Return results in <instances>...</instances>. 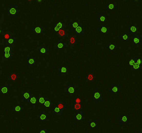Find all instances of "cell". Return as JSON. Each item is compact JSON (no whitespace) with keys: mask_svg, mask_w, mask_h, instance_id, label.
Returning <instances> with one entry per match:
<instances>
[{"mask_svg":"<svg viewBox=\"0 0 142 133\" xmlns=\"http://www.w3.org/2000/svg\"><path fill=\"white\" fill-rule=\"evenodd\" d=\"M8 15L14 18L18 17V6L17 4H12L9 6Z\"/></svg>","mask_w":142,"mask_h":133,"instance_id":"obj_1","label":"cell"},{"mask_svg":"<svg viewBox=\"0 0 142 133\" xmlns=\"http://www.w3.org/2000/svg\"><path fill=\"white\" fill-rule=\"evenodd\" d=\"M92 94H93V101L94 103H101V102H103V94L101 92H99L98 90L93 89Z\"/></svg>","mask_w":142,"mask_h":133,"instance_id":"obj_2","label":"cell"},{"mask_svg":"<svg viewBox=\"0 0 142 133\" xmlns=\"http://www.w3.org/2000/svg\"><path fill=\"white\" fill-rule=\"evenodd\" d=\"M30 29L35 33V35L36 36H40L41 32H42L45 30V27L42 26H30Z\"/></svg>","mask_w":142,"mask_h":133,"instance_id":"obj_3","label":"cell"},{"mask_svg":"<svg viewBox=\"0 0 142 133\" xmlns=\"http://www.w3.org/2000/svg\"><path fill=\"white\" fill-rule=\"evenodd\" d=\"M99 128V119H94V120L89 121L88 128L90 130H95Z\"/></svg>","mask_w":142,"mask_h":133,"instance_id":"obj_4","label":"cell"},{"mask_svg":"<svg viewBox=\"0 0 142 133\" xmlns=\"http://www.w3.org/2000/svg\"><path fill=\"white\" fill-rule=\"evenodd\" d=\"M121 86L117 83H112L111 85V94H119Z\"/></svg>","mask_w":142,"mask_h":133,"instance_id":"obj_5","label":"cell"},{"mask_svg":"<svg viewBox=\"0 0 142 133\" xmlns=\"http://www.w3.org/2000/svg\"><path fill=\"white\" fill-rule=\"evenodd\" d=\"M74 32H75V35L76 36V35H78V36H83L85 34V28H84V26H79L78 27H77L75 29Z\"/></svg>","mask_w":142,"mask_h":133,"instance_id":"obj_6","label":"cell"},{"mask_svg":"<svg viewBox=\"0 0 142 133\" xmlns=\"http://www.w3.org/2000/svg\"><path fill=\"white\" fill-rule=\"evenodd\" d=\"M26 66L28 67L36 66V59L33 57H28L26 59Z\"/></svg>","mask_w":142,"mask_h":133,"instance_id":"obj_7","label":"cell"},{"mask_svg":"<svg viewBox=\"0 0 142 133\" xmlns=\"http://www.w3.org/2000/svg\"><path fill=\"white\" fill-rule=\"evenodd\" d=\"M138 29H139L138 26H131L128 28V32L129 33L130 35H132V37H134V36L138 35Z\"/></svg>","mask_w":142,"mask_h":133,"instance_id":"obj_8","label":"cell"},{"mask_svg":"<svg viewBox=\"0 0 142 133\" xmlns=\"http://www.w3.org/2000/svg\"><path fill=\"white\" fill-rule=\"evenodd\" d=\"M97 20L99 22L102 23H107V15L106 13H98L97 14Z\"/></svg>","mask_w":142,"mask_h":133,"instance_id":"obj_9","label":"cell"},{"mask_svg":"<svg viewBox=\"0 0 142 133\" xmlns=\"http://www.w3.org/2000/svg\"><path fill=\"white\" fill-rule=\"evenodd\" d=\"M75 118L77 121H81L84 120L85 119V112L84 111H77L76 112L75 114Z\"/></svg>","mask_w":142,"mask_h":133,"instance_id":"obj_10","label":"cell"},{"mask_svg":"<svg viewBox=\"0 0 142 133\" xmlns=\"http://www.w3.org/2000/svg\"><path fill=\"white\" fill-rule=\"evenodd\" d=\"M58 76H59L65 77V76H67V69L65 66L60 67L58 69Z\"/></svg>","mask_w":142,"mask_h":133,"instance_id":"obj_11","label":"cell"},{"mask_svg":"<svg viewBox=\"0 0 142 133\" xmlns=\"http://www.w3.org/2000/svg\"><path fill=\"white\" fill-rule=\"evenodd\" d=\"M129 117L130 116H128V115H122V116H121L120 121H120L119 122L120 125H129Z\"/></svg>","mask_w":142,"mask_h":133,"instance_id":"obj_12","label":"cell"},{"mask_svg":"<svg viewBox=\"0 0 142 133\" xmlns=\"http://www.w3.org/2000/svg\"><path fill=\"white\" fill-rule=\"evenodd\" d=\"M76 87V85L75 84H67V92L69 94H75Z\"/></svg>","mask_w":142,"mask_h":133,"instance_id":"obj_13","label":"cell"},{"mask_svg":"<svg viewBox=\"0 0 142 133\" xmlns=\"http://www.w3.org/2000/svg\"><path fill=\"white\" fill-rule=\"evenodd\" d=\"M31 97V94L29 92H24L22 94V101L24 103H29V99Z\"/></svg>","mask_w":142,"mask_h":133,"instance_id":"obj_14","label":"cell"},{"mask_svg":"<svg viewBox=\"0 0 142 133\" xmlns=\"http://www.w3.org/2000/svg\"><path fill=\"white\" fill-rule=\"evenodd\" d=\"M9 87H10V85H9V83H7V82L4 84V85H1V87H0L1 92L2 94H9Z\"/></svg>","mask_w":142,"mask_h":133,"instance_id":"obj_15","label":"cell"},{"mask_svg":"<svg viewBox=\"0 0 142 133\" xmlns=\"http://www.w3.org/2000/svg\"><path fill=\"white\" fill-rule=\"evenodd\" d=\"M3 44L4 45V53H9V52H13L14 53V47L12 44H9L3 42Z\"/></svg>","mask_w":142,"mask_h":133,"instance_id":"obj_16","label":"cell"},{"mask_svg":"<svg viewBox=\"0 0 142 133\" xmlns=\"http://www.w3.org/2000/svg\"><path fill=\"white\" fill-rule=\"evenodd\" d=\"M132 42L134 44H142V35H136L133 37V39H132Z\"/></svg>","mask_w":142,"mask_h":133,"instance_id":"obj_17","label":"cell"},{"mask_svg":"<svg viewBox=\"0 0 142 133\" xmlns=\"http://www.w3.org/2000/svg\"><path fill=\"white\" fill-rule=\"evenodd\" d=\"M53 116H61L62 115V111L60 110L58 107H53V112H52Z\"/></svg>","mask_w":142,"mask_h":133,"instance_id":"obj_18","label":"cell"},{"mask_svg":"<svg viewBox=\"0 0 142 133\" xmlns=\"http://www.w3.org/2000/svg\"><path fill=\"white\" fill-rule=\"evenodd\" d=\"M106 49L108 50H110V53L113 54L114 53L115 51H116V45L115 44H107L106 47H105Z\"/></svg>","mask_w":142,"mask_h":133,"instance_id":"obj_19","label":"cell"},{"mask_svg":"<svg viewBox=\"0 0 142 133\" xmlns=\"http://www.w3.org/2000/svg\"><path fill=\"white\" fill-rule=\"evenodd\" d=\"M57 107H58L60 110H62V112L63 111L65 112L67 110V103L65 102H63V101H59L58 103V106Z\"/></svg>","mask_w":142,"mask_h":133,"instance_id":"obj_20","label":"cell"},{"mask_svg":"<svg viewBox=\"0 0 142 133\" xmlns=\"http://www.w3.org/2000/svg\"><path fill=\"white\" fill-rule=\"evenodd\" d=\"M67 44H76V35H71L69 36L68 38L66 40Z\"/></svg>","mask_w":142,"mask_h":133,"instance_id":"obj_21","label":"cell"},{"mask_svg":"<svg viewBox=\"0 0 142 133\" xmlns=\"http://www.w3.org/2000/svg\"><path fill=\"white\" fill-rule=\"evenodd\" d=\"M9 79L10 81H17L18 79V73L16 72H12L9 75Z\"/></svg>","mask_w":142,"mask_h":133,"instance_id":"obj_22","label":"cell"},{"mask_svg":"<svg viewBox=\"0 0 142 133\" xmlns=\"http://www.w3.org/2000/svg\"><path fill=\"white\" fill-rule=\"evenodd\" d=\"M39 51H40V53H42V54H44V53H48L50 51H49L48 49L46 48V47L44 46V44H41L40 45V49H39Z\"/></svg>","mask_w":142,"mask_h":133,"instance_id":"obj_23","label":"cell"},{"mask_svg":"<svg viewBox=\"0 0 142 133\" xmlns=\"http://www.w3.org/2000/svg\"><path fill=\"white\" fill-rule=\"evenodd\" d=\"M130 36V33L128 32V31H126L124 33V35H119V39L120 40H129Z\"/></svg>","mask_w":142,"mask_h":133,"instance_id":"obj_24","label":"cell"},{"mask_svg":"<svg viewBox=\"0 0 142 133\" xmlns=\"http://www.w3.org/2000/svg\"><path fill=\"white\" fill-rule=\"evenodd\" d=\"M40 120L42 121H48L49 120V116L47 115V114H45V112L42 110V111L40 112Z\"/></svg>","mask_w":142,"mask_h":133,"instance_id":"obj_25","label":"cell"},{"mask_svg":"<svg viewBox=\"0 0 142 133\" xmlns=\"http://www.w3.org/2000/svg\"><path fill=\"white\" fill-rule=\"evenodd\" d=\"M81 108V105L80 103H74L71 105V110H72L73 111H74V112L79 111Z\"/></svg>","mask_w":142,"mask_h":133,"instance_id":"obj_26","label":"cell"},{"mask_svg":"<svg viewBox=\"0 0 142 133\" xmlns=\"http://www.w3.org/2000/svg\"><path fill=\"white\" fill-rule=\"evenodd\" d=\"M98 31L101 32L102 35H106L108 34V29L105 26H99Z\"/></svg>","mask_w":142,"mask_h":133,"instance_id":"obj_27","label":"cell"},{"mask_svg":"<svg viewBox=\"0 0 142 133\" xmlns=\"http://www.w3.org/2000/svg\"><path fill=\"white\" fill-rule=\"evenodd\" d=\"M36 102H37V99L35 97H34V96H31L30 99H29V103H30V107H32L33 108L35 107Z\"/></svg>","mask_w":142,"mask_h":133,"instance_id":"obj_28","label":"cell"},{"mask_svg":"<svg viewBox=\"0 0 142 133\" xmlns=\"http://www.w3.org/2000/svg\"><path fill=\"white\" fill-rule=\"evenodd\" d=\"M81 24V22H71L70 24V26H71V31H74L75 29L80 26Z\"/></svg>","mask_w":142,"mask_h":133,"instance_id":"obj_29","label":"cell"},{"mask_svg":"<svg viewBox=\"0 0 142 133\" xmlns=\"http://www.w3.org/2000/svg\"><path fill=\"white\" fill-rule=\"evenodd\" d=\"M58 48L59 49H66V48H67V45H66V44H64V43L62 42V40H58Z\"/></svg>","mask_w":142,"mask_h":133,"instance_id":"obj_30","label":"cell"},{"mask_svg":"<svg viewBox=\"0 0 142 133\" xmlns=\"http://www.w3.org/2000/svg\"><path fill=\"white\" fill-rule=\"evenodd\" d=\"M47 99H48V97H47V98L40 97V98H38V99H37V102H38V103H40V105L41 107H43L44 103V102L46 101Z\"/></svg>","mask_w":142,"mask_h":133,"instance_id":"obj_31","label":"cell"},{"mask_svg":"<svg viewBox=\"0 0 142 133\" xmlns=\"http://www.w3.org/2000/svg\"><path fill=\"white\" fill-rule=\"evenodd\" d=\"M85 79L89 81H91L94 80V72H90V73L87 74V76H85Z\"/></svg>","mask_w":142,"mask_h":133,"instance_id":"obj_32","label":"cell"},{"mask_svg":"<svg viewBox=\"0 0 142 133\" xmlns=\"http://www.w3.org/2000/svg\"><path fill=\"white\" fill-rule=\"evenodd\" d=\"M3 42L5 43H6V44H12V45H13V42H14V35H10V38H9L8 40H4V41H3Z\"/></svg>","mask_w":142,"mask_h":133,"instance_id":"obj_33","label":"cell"},{"mask_svg":"<svg viewBox=\"0 0 142 133\" xmlns=\"http://www.w3.org/2000/svg\"><path fill=\"white\" fill-rule=\"evenodd\" d=\"M58 36H67L68 33H67V31L64 29H60V31H58Z\"/></svg>","mask_w":142,"mask_h":133,"instance_id":"obj_34","label":"cell"},{"mask_svg":"<svg viewBox=\"0 0 142 133\" xmlns=\"http://www.w3.org/2000/svg\"><path fill=\"white\" fill-rule=\"evenodd\" d=\"M53 105V102H51L49 101V99L46 100V101L44 102V103L43 107H51Z\"/></svg>","mask_w":142,"mask_h":133,"instance_id":"obj_35","label":"cell"},{"mask_svg":"<svg viewBox=\"0 0 142 133\" xmlns=\"http://www.w3.org/2000/svg\"><path fill=\"white\" fill-rule=\"evenodd\" d=\"M132 67H133V68H132L133 71H142V65H139V64L135 63Z\"/></svg>","mask_w":142,"mask_h":133,"instance_id":"obj_36","label":"cell"},{"mask_svg":"<svg viewBox=\"0 0 142 133\" xmlns=\"http://www.w3.org/2000/svg\"><path fill=\"white\" fill-rule=\"evenodd\" d=\"M134 59L135 60V63L139 64V65H142V59L141 58H139V57H138V56H134Z\"/></svg>","mask_w":142,"mask_h":133,"instance_id":"obj_37","label":"cell"},{"mask_svg":"<svg viewBox=\"0 0 142 133\" xmlns=\"http://www.w3.org/2000/svg\"><path fill=\"white\" fill-rule=\"evenodd\" d=\"M116 8V4H108L106 5V9L107 10H112Z\"/></svg>","mask_w":142,"mask_h":133,"instance_id":"obj_38","label":"cell"},{"mask_svg":"<svg viewBox=\"0 0 142 133\" xmlns=\"http://www.w3.org/2000/svg\"><path fill=\"white\" fill-rule=\"evenodd\" d=\"M4 57L6 58H13L15 56L13 52H9V53H4Z\"/></svg>","mask_w":142,"mask_h":133,"instance_id":"obj_39","label":"cell"},{"mask_svg":"<svg viewBox=\"0 0 142 133\" xmlns=\"http://www.w3.org/2000/svg\"><path fill=\"white\" fill-rule=\"evenodd\" d=\"M53 24H55L57 27H58V29L60 30V29H62V28H63V24L62 23V22H54L53 23Z\"/></svg>","mask_w":142,"mask_h":133,"instance_id":"obj_40","label":"cell"},{"mask_svg":"<svg viewBox=\"0 0 142 133\" xmlns=\"http://www.w3.org/2000/svg\"><path fill=\"white\" fill-rule=\"evenodd\" d=\"M135 64V60L134 58H129V67H132Z\"/></svg>","mask_w":142,"mask_h":133,"instance_id":"obj_41","label":"cell"},{"mask_svg":"<svg viewBox=\"0 0 142 133\" xmlns=\"http://www.w3.org/2000/svg\"><path fill=\"white\" fill-rule=\"evenodd\" d=\"M22 110V107L21 106H19V105H16L13 107V111H15V112H20Z\"/></svg>","mask_w":142,"mask_h":133,"instance_id":"obj_42","label":"cell"},{"mask_svg":"<svg viewBox=\"0 0 142 133\" xmlns=\"http://www.w3.org/2000/svg\"><path fill=\"white\" fill-rule=\"evenodd\" d=\"M49 132V129L46 128H41L39 131V133H48Z\"/></svg>","mask_w":142,"mask_h":133,"instance_id":"obj_43","label":"cell"},{"mask_svg":"<svg viewBox=\"0 0 142 133\" xmlns=\"http://www.w3.org/2000/svg\"><path fill=\"white\" fill-rule=\"evenodd\" d=\"M10 34H9V31H6L4 33V38L5 40H8V39L10 38Z\"/></svg>","mask_w":142,"mask_h":133,"instance_id":"obj_44","label":"cell"},{"mask_svg":"<svg viewBox=\"0 0 142 133\" xmlns=\"http://www.w3.org/2000/svg\"><path fill=\"white\" fill-rule=\"evenodd\" d=\"M81 99H79V98H76V103H81Z\"/></svg>","mask_w":142,"mask_h":133,"instance_id":"obj_45","label":"cell"},{"mask_svg":"<svg viewBox=\"0 0 142 133\" xmlns=\"http://www.w3.org/2000/svg\"><path fill=\"white\" fill-rule=\"evenodd\" d=\"M0 35H1V29H0Z\"/></svg>","mask_w":142,"mask_h":133,"instance_id":"obj_46","label":"cell"},{"mask_svg":"<svg viewBox=\"0 0 142 133\" xmlns=\"http://www.w3.org/2000/svg\"><path fill=\"white\" fill-rule=\"evenodd\" d=\"M1 83H0V87H1Z\"/></svg>","mask_w":142,"mask_h":133,"instance_id":"obj_47","label":"cell"}]
</instances>
